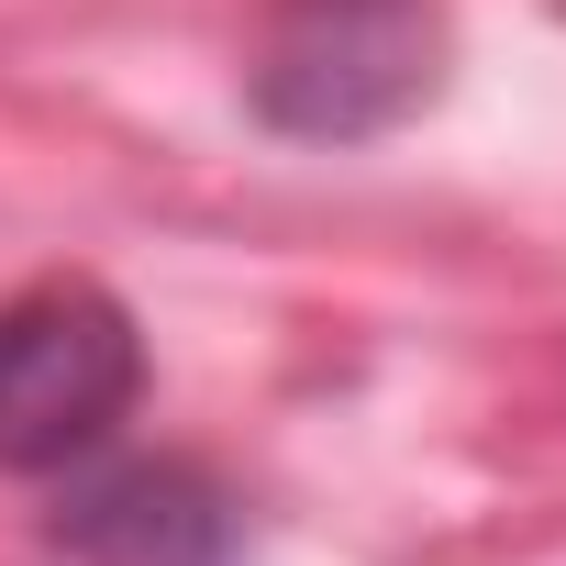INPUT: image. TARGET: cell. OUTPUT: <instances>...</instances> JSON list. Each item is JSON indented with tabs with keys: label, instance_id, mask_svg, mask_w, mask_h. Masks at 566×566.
Segmentation results:
<instances>
[{
	"label": "cell",
	"instance_id": "1",
	"mask_svg": "<svg viewBox=\"0 0 566 566\" xmlns=\"http://www.w3.org/2000/svg\"><path fill=\"white\" fill-rule=\"evenodd\" d=\"M444 90V12L433 0H277L255 45V112L301 145H356L411 123Z\"/></svg>",
	"mask_w": 566,
	"mask_h": 566
},
{
	"label": "cell",
	"instance_id": "2",
	"mask_svg": "<svg viewBox=\"0 0 566 566\" xmlns=\"http://www.w3.org/2000/svg\"><path fill=\"white\" fill-rule=\"evenodd\" d=\"M145 389V334L112 290L90 277H45V290L0 301V467H78L123 433Z\"/></svg>",
	"mask_w": 566,
	"mask_h": 566
},
{
	"label": "cell",
	"instance_id": "3",
	"mask_svg": "<svg viewBox=\"0 0 566 566\" xmlns=\"http://www.w3.org/2000/svg\"><path fill=\"white\" fill-rule=\"evenodd\" d=\"M56 544L90 566H222L233 555V511L211 478L189 467H112L56 511Z\"/></svg>",
	"mask_w": 566,
	"mask_h": 566
}]
</instances>
